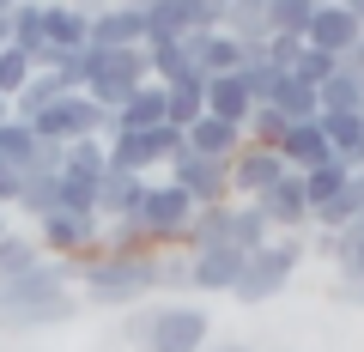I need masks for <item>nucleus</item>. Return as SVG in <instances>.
Wrapping results in <instances>:
<instances>
[{
    "label": "nucleus",
    "instance_id": "nucleus-1",
    "mask_svg": "<svg viewBox=\"0 0 364 352\" xmlns=\"http://www.w3.org/2000/svg\"><path fill=\"white\" fill-rule=\"evenodd\" d=\"M122 340L134 352H207L213 340V316L188 298H164V304H134Z\"/></svg>",
    "mask_w": 364,
    "mask_h": 352
},
{
    "label": "nucleus",
    "instance_id": "nucleus-2",
    "mask_svg": "<svg viewBox=\"0 0 364 352\" xmlns=\"http://www.w3.org/2000/svg\"><path fill=\"white\" fill-rule=\"evenodd\" d=\"M79 292L91 304H104V310H134L158 292V255H109L97 249L91 267L79 274Z\"/></svg>",
    "mask_w": 364,
    "mask_h": 352
},
{
    "label": "nucleus",
    "instance_id": "nucleus-3",
    "mask_svg": "<svg viewBox=\"0 0 364 352\" xmlns=\"http://www.w3.org/2000/svg\"><path fill=\"white\" fill-rule=\"evenodd\" d=\"M146 79H152L146 49H85L79 55V92H85L91 104H104L109 116L140 92Z\"/></svg>",
    "mask_w": 364,
    "mask_h": 352
},
{
    "label": "nucleus",
    "instance_id": "nucleus-4",
    "mask_svg": "<svg viewBox=\"0 0 364 352\" xmlns=\"http://www.w3.org/2000/svg\"><path fill=\"white\" fill-rule=\"evenodd\" d=\"M298 267H304V237L273 231L267 243H261L255 255L243 261V274H237L231 298H237V304H273L279 292L291 286V279H298Z\"/></svg>",
    "mask_w": 364,
    "mask_h": 352
},
{
    "label": "nucleus",
    "instance_id": "nucleus-5",
    "mask_svg": "<svg viewBox=\"0 0 364 352\" xmlns=\"http://www.w3.org/2000/svg\"><path fill=\"white\" fill-rule=\"evenodd\" d=\"M31 128L49 146H73V140H109V134H116V116H109L104 104H91L85 92H61L49 110L31 116Z\"/></svg>",
    "mask_w": 364,
    "mask_h": 352
},
{
    "label": "nucleus",
    "instance_id": "nucleus-6",
    "mask_svg": "<svg viewBox=\"0 0 364 352\" xmlns=\"http://www.w3.org/2000/svg\"><path fill=\"white\" fill-rule=\"evenodd\" d=\"M195 213H200V207H195L188 195H182V188L170 183V176L146 188V201H140V225H146V237H152V249H158V255H170V249H182V243H188V225H195Z\"/></svg>",
    "mask_w": 364,
    "mask_h": 352
},
{
    "label": "nucleus",
    "instance_id": "nucleus-7",
    "mask_svg": "<svg viewBox=\"0 0 364 352\" xmlns=\"http://www.w3.org/2000/svg\"><path fill=\"white\" fill-rule=\"evenodd\" d=\"M31 231H37L43 255H55V261H79V255H97V249H104V219H97V213H61L55 207L49 219H37Z\"/></svg>",
    "mask_w": 364,
    "mask_h": 352
},
{
    "label": "nucleus",
    "instance_id": "nucleus-8",
    "mask_svg": "<svg viewBox=\"0 0 364 352\" xmlns=\"http://www.w3.org/2000/svg\"><path fill=\"white\" fill-rule=\"evenodd\" d=\"M170 183L195 207H225L231 201V158H200V152H182L170 164Z\"/></svg>",
    "mask_w": 364,
    "mask_h": 352
},
{
    "label": "nucleus",
    "instance_id": "nucleus-9",
    "mask_svg": "<svg viewBox=\"0 0 364 352\" xmlns=\"http://www.w3.org/2000/svg\"><path fill=\"white\" fill-rule=\"evenodd\" d=\"M279 176H291L286 158L267 152V146H249V140H243V152L231 158V201H261Z\"/></svg>",
    "mask_w": 364,
    "mask_h": 352
},
{
    "label": "nucleus",
    "instance_id": "nucleus-10",
    "mask_svg": "<svg viewBox=\"0 0 364 352\" xmlns=\"http://www.w3.org/2000/svg\"><path fill=\"white\" fill-rule=\"evenodd\" d=\"M358 37H364V25L340 6V0H322V6H316V18H310V31H304V43H310V49H322V55H334V61H346V55L358 49Z\"/></svg>",
    "mask_w": 364,
    "mask_h": 352
},
{
    "label": "nucleus",
    "instance_id": "nucleus-11",
    "mask_svg": "<svg viewBox=\"0 0 364 352\" xmlns=\"http://www.w3.org/2000/svg\"><path fill=\"white\" fill-rule=\"evenodd\" d=\"M249 207H261V219H267L273 231H286V237H304V225H310V201H304V188H298V170L279 176V183L261 201H249Z\"/></svg>",
    "mask_w": 364,
    "mask_h": 352
},
{
    "label": "nucleus",
    "instance_id": "nucleus-12",
    "mask_svg": "<svg viewBox=\"0 0 364 352\" xmlns=\"http://www.w3.org/2000/svg\"><path fill=\"white\" fill-rule=\"evenodd\" d=\"M152 188V176H128V170H104V183H97V219L116 225V219H140V201Z\"/></svg>",
    "mask_w": 364,
    "mask_h": 352
},
{
    "label": "nucleus",
    "instance_id": "nucleus-13",
    "mask_svg": "<svg viewBox=\"0 0 364 352\" xmlns=\"http://www.w3.org/2000/svg\"><path fill=\"white\" fill-rule=\"evenodd\" d=\"M91 49H146V13L122 6V0L91 13Z\"/></svg>",
    "mask_w": 364,
    "mask_h": 352
},
{
    "label": "nucleus",
    "instance_id": "nucleus-14",
    "mask_svg": "<svg viewBox=\"0 0 364 352\" xmlns=\"http://www.w3.org/2000/svg\"><path fill=\"white\" fill-rule=\"evenodd\" d=\"M182 49H188V61H195L207 79L237 73V67H243V43L225 37V31H188V37H182Z\"/></svg>",
    "mask_w": 364,
    "mask_h": 352
},
{
    "label": "nucleus",
    "instance_id": "nucleus-15",
    "mask_svg": "<svg viewBox=\"0 0 364 352\" xmlns=\"http://www.w3.org/2000/svg\"><path fill=\"white\" fill-rule=\"evenodd\" d=\"M243 261H249V255H237V249H225V243L188 255V267H195V292H207V298H231L237 274H243Z\"/></svg>",
    "mask_w": 364,
    "mask_h": 352
},
{
    "label": "nucleus",
    "instance_id": "nucleus-16",
    "mask_svg": "<svg viewBox=\"0 0 364 352\" xmlns=\"http://www.w3.org/2000/svg\"><path fill=\"white\" fill-rule=\"evenodd\" d=\"M249 110H255V97H249L243 73H219V79H207V116H219V122H231V128H243Z\"/></svg>",
    "mask_w": 364,
    "mask_h": 352
},
{
    "label": "nucleus",
    "instance_id": "nucleus-17",
    "mask_svg": "<svg viewBox=\"0 0 364 352\" xmlns=\"http://www.w3.org/2000/svg\"><path fill=\"white\" fill-rule=\"evenodd\" d=\"M352 158H322V164H310V170H298V188H304V201H310V213L322 207V201H334L340 188L352 183Z\"/></svg>",
    "mask_w": 364,
    "mask_h": 352
},
{
    "label": "nucleus",
    "instance_id": "nucleus-18",
    "mask_svg": "<svg viewBox=\"0 0 364 352\" xmlns=\"http://www.w3.org/2000/svg\"><path fill=\"white\" fill-rule=\"evenodd\" d=\"M73 316H79V298H73V292H61V298H49V304H31V310L0 316V328H6V334H37V328H61V322H73Z\"/></svg>",
    "mask_w": 364,
    "mask_h": 352
},
{
    "label": "nucleus",
    "instance_id": "nucleus-19",
    "mask_svg": "<svg viewBox=\"0 0 364 352\" xmlns=\"http://www.w3.org/2000/svg\"><path fill=\"white\" fill-rule=\"evenodd\" d=\"M43 43L49 49H91V13L85 6H49L43 13Z\"/></svg>",
    "mask_w": 364,
    "mask_h": 352
},
{
    "label": "nucleus",
    "instance_id": "nucleus-20",
    "mask_svg": "<svg viewBox=\"0 0 364 352\" xmlns=\"http://www.w3.org/2000/svg\"><path fill=\"white\" fill-rule=\"evenodd\" d=\"M164 122L170 116H164V85H158V79H146L140 92L116 110V128L122 134H146V128H164Z\"/></svg>",
    "mask_w": 364,
    "mask_h": 352
},
{
    "label": "nucleus",
    "instance_id": "nucleus-21",
    "mask_svg": "<svg viewBox=\"0 0 364 352\" xmlns=\"http://www.w3.org/2000/svg\"><path fill=\"white\" fill-rule=\"evenodd\" d=\"M267 237H273V225L261 219V207H249V201H231V213H225V249H237V255H255Z\"/></svg>",
    "mask_w": 364,
    "mask_h": 352
},
{
    "label": "nucleus",
    "instance_id": "nucleus-22",
    "mask_svg": "<svg viewBox=\"0 0 364 352\" xmlns=\"http://www.w3.org/2000/svg\"><path fill=\"white\" fill-rule=\"evenodd\" d=\"M164 116H170V128H195L207 116V73H188L176 85H164Z\"/></svg>",
    "mask_w": 364,
    "mask_h": 352
},
{
    "label": "nucleus",
    "instance_id": "nucleus-23",
    "mask_svg": "<svg viewBox=\"0 0 364 352\" xmlns=\"http://www.w3.org/2000/svg\"><path fill=\"white\" fill-rule=\"evenodd\" d=\"M267 6L273 0H225V37H237L243 49H255V43H267L273 31H267Z\"/></svg>",
    "mask_w": 364,
    "mask_h": 352
},
{
    "label": "nucleus",
    "instance_id": "nucleus-24",
    "mask_svg": "<svg viewBox=\"0 0 364 352\" xmlns=\"http://www.w3.org/2000/svg\"><path fill=\"white\" fill-rule=\"evenodd\" d=\"M182 134H188V152H200V158H237L243 152V128H231L219 116H200L195 128H182Z\"/></svg>",
    "mask_w": 364,
    "mask_h": 352
},
{
    "label": "nucleus",
    "instance_id": "nucleus-25",
    "mask_svg": "<svg viewBox=\"0 0 364 352\" xmlns=\"http://www.w3.org/2000/svg\"><path fill=\"white\" fill-rule=\"evenodd\" d=\"M364 219V170H352V183L340 188L334 201H322V207L310 213V225H322V231H346V225Z\"/></svg>",
    "mask_w": 364,
    "mask_h": 352
},
{
    "label": "nucleus",
    "instance_id": "nucleus-26",
    "mask_svg": "<svg viewBox=\"0 0 364 352\" xmlns=\"http://www.w3.org/2000/svg\"><path fill=\"white\" fill-rule=\"evenodd\" d=\"M279 158H286L291 170H310V164H322V158H334V152H328L322 122H291V134L279 140Z\"/></svg>",
    "mask_w": 364,
    "mask_h": 352
},
{
    "label": "nucleus",
    "instance_id": "nucleus-27",
    "mask_svg": "<svg viewBox=\"0 0 364 352\" xmlns=\"http://www.w3.org/2000/svg\"><path fill=\"white\" fill-rule=\"evenodd\" d=\"M237 73H243V85H249V97H255V104H273V97H279V85H286V67H273L261 49H243V67H237Z\"/></svg>",
    "mask_w": 364,
    "mask_h": 352
},
{
    "label": "nucleus",
    "instance_id": "nucleus-28",
    "mask_svg": "<svg viewBox=\"0 0 364 352\" xmlns=\"http://www.w3.org/2000/svg\"><path fill=\"white\" fill-rule=\"evenodd\" d=\"M37 261H43V243H37V231H0V279L31 274Z\"/></svg>",
    "mask_w": 364,
    "mask_h": 352
},
{
    "label": "nucleus",
    "instance_id": "nucleus-29",
    "mask_svg": "<svg viewBox=\"0 0 364 352\" xmlns=\"http://www.w3.org/2000/svg\"><path fill=\"white\" fill-rule=\"evenodd\" d=\"M316 97H322V116H364V85L346 73V67H340Z\"/></svg>",
    "mask_w": 364,
    "mask_h": 352
},
{
    "label": "nucleus",
    "instance_id": "nucleus-30",
    "mask_svg": "<svg viewBox=\"0 0 364 352\" xmlns=\"http://www.w3.org/2000/svg\"><path fill=\"white\" fill-rule=\"evenodd\" d=\"M0 158H13L18 170H31L43 158V140H37V128H31V122H0Z\"/></svg>",
    "mask_w": 364,
    "mask_h": 352
},
{
    "label": "nucleus",
    "instance_id": "nucleus-31",
    "mask_svg": "<svg viewBox=\"0 0 364 352\" xmlns=\"http://www.w3.org/2000/svg\"><path fill=\"white\" fill-rule=\"evenodd\" d=\"M316 6H322V0H273V6H267V31H273V37H298L304 43Z\"/></svg>",
    "mask_w": 364,
    "mask_h": 352
},
{
    "label": "nucleus",
    "instance_id": "nucleus-32",
    "mask_svg": "<svg viewBox=\"0 0 364 352\" xmlns=\"http://www.w3.org/2000/svg\"><path fill=\"white\" fill-rule=\"evenodd\" d=\"M273 110L286 122H316L322 116V97H316V85H304V79L286 73V85H279V97H273Z\"/></svg>",
    "mask_w": 364,
    "mask_h": 352
},
{
    "label": "nucleus",
    "instance_id": "nucleus-33",
    "mask_svg": "<svg viewBox=\"0 0 364 352\" xmlns=\"http://www.w3.org/2000/svg\"><path fill=\"white\" fill-rule=\"evenodd\" d=\"M286 134H291V122L279 116L273 104H255V110H249V122H243V140H249V146H267V152H279Z\"/></svg>",
    "mask_w": 364,
    "mask_h": 352
},
{
    "label": "nucleus",
    "instance_id": "nucleus-34",
    "mask_svg": "<svg viewBox=\"0 0 364 352\" xmlns=\"http://www.w3.org/2000/svg\"><path fill=\"white\" fill-rule=\"evenodd\" d=\"M43 0H18L13 13H6V25H13V49H25V55H37L43 49Z\"/></svg>",
    "mask_w": 364,
    "mask_h": 352
},
{
    "label": "nucleus",
    "instance_id": "nucleus-35",
    "mask_svg": "<svg viewBox=\"0 0 364 352\" xmlns=\"http://www.w3.org/2000/svg\"><path fill=\"white\" fill-rule=\"evenodd\" d=\"M334 267H340L346 286H358V279H364V219L346 225V231H334Z\"/></svg>",
    "mask_w": 364,
    "mask_h": 352
},
{
    "label": "nucleus",
    "instance_id": "nucleus-36",
    "mask_svg": "<svg viewBox=\"0 0 364 352\" xmlns=\"http://www.w3.org/2000/svg\"><path fill=\"white\" fill-rule=\"evenodd\" d=\"M225 213H231V201H225V207H200V213H195V225H188V243H182V255L219 249V243H225Z\"/></svg>",
    "mask_w": 364,
    "mask_h": 352
},
{
    "label": "nucleus",
    "instance_id": "nucleus-37",
    "mask_svg": "<svg viewBox=\"0 0 364 352\" xmlns=\"http://www.w3.org/2000/svg\"><path fill=\"white\" fill-rule=\"evenodd\" d=\"M104 249H109V255H158L140 219H116V225H104Z\"/></svg>",
    "mask_w": 364,
    "mask_h": 352
},
{
    "label": "nucleus",
    "instance_id": "nucleus-38",
    "mask_svg": "<svg viewBox=\"0 0 364 352\" xmlns=\"http://www.w3.org/2000/svg\"><path fill=\"white\" fill-rule=\"evenodd\" d=\"M316 122H322L328 152H334V158H352V152H358V140H364V116H316Z\"/></svg>",
    "mask_w": 364,
    "mask_h": 352
},
{
    "label": "nucleus",
    "instance_id": "nucleus-39",
    "mask_svg": "<svg viewBox=\"0 0 364 352\" xmlns=\"http://www.w3.org/2000/svg\"><path fill=\"white\" fill-rule=\"evenodd\" d=\"M31 73H37V67H31V55L6 43V49H0V97L13 104V97H18V92H25V85H31Z\"/></svg>",
    "mask_w": 364,
    "mask_h": 352
},
{
    "label": "nucleus",
    "instance_id": "nucleus-40",
    "mask_svg": "<svg viewBox=\"0 0 364 352\" xmlns=\"http://www.w3.org/2000/svg\"><path fill=\"white\" fill-rule=\"evenodd\" d=\"M158 292H164V298H182V292H195V267H188V255H182V249L158 255Z\"/></svg>",
    "mask_w": 364,
    "mask_h": 352
},
{
    "label": "nucleus",
    "instance_id": "nucleus-41",
    "mask_svg": "<svg viewBox=\"0 0 364 352\" xmlns=\"http://www.w3.org/2000/svg\"><path fill=\"white\" fill-rule=\"evenodd\" d=\"M334 73H340V61H334V55H322V49H310V43H304L298 61H291V79H304V85H316V92H322Z\"/></svg>",
    "mask_w": 364,
    "mask_h": 352
},
{
    "label": "nucleus",
    "instance_id": "nucleus-42",
    "mask_svg": "<svg viewBox=\"0 0 364 352\" xmlns=\"http://www.w3.org/2000/svg\"><path fill=\"white\" fill-rule=\"evenodd\" d=\"M182 18V31H219L225 25V0H170Z\"/></svg>",
    "mask_w": 364,
    "mask_h": 352
},
{
    "label": "nucleus",
    "instance_id": "nucleus-43",
    "mask_svg": "<svg viewBox=\"0 0 364 352\" xmlns=\"http://www.w3.org/2000/svg\"><path fill=\"white\" fill-rule=\"evenodd\" d=\"M18 188H25V170L13 158H0V207H18Z\"/></svg>",
    "mask_w": 364,
    "mask_h": 352
},
{
    "label": "nucleus",
    "instance_id": "nucleus-44",
    "mask_svg": "<svg viewBox=\"0 0 364 352\" xmlns=\"http://www.w3.org/2000/svg\"><path fill=\"white\" fill-rule=\"evenodd\" d=\"M334 298H340V304H352V310H364V279H358V286H346V279H334Z\"/></svg>",
    "mask_w": 364,
    "mask_h": 352
},
{
    "label": "nucleus",
    "instance_id": "nucleus-45",
    "mask_svg": "<svg viewBox=\"0 0 364 352\" xmlns=\"http://www.w3.org/2000/svg\"><path fill=\"white\" fill-rule=\"evenodd\" d=\"M207 352H255V346H243V340H225V346H207Z\"/></svg>",
    "mask_w": 364,
    "mask_h": 352
},
{
    "label": "nucleus",
    "instance_id": "nucleus-46",
    "mask_svg": "<svg viewBox=\"0 0 364 352\" xmlns=\"http://www.w3.org/2000/svg\"><path fill=\"white\" fill-rule=\"evenodd\" d=\"M340 6H346V13H352V18L364 25V0H340Z\"/></svg>",
    "mask_w": 364,
    "mask_h": 352
},
{
    "label": "nucleus",
    "instance_id": "nucleus-47",
    "mask_svg": "<svg viewBox=\"0 0 364 352\" xmlns=\"http://www.w3.org/2000/svg\"><path fill=\"white\" fill-rule=\"evenodd\" d=\"M6 43H13V25H6V13H0V49H6Z\"/></svg>",
    "mask_w": 364,
    "mask_h": 352
},
{
    "label": "nucleus",
    "instance_id": "nucleus-48",
    "mask_svg": "<svg viewBox=\"0 0 364 352\" xmlns=\"http://www.w3.org/2000/svg\"><path fill=\"white\" fill-rule=\"evenodd\" d=\"M122 6H134V13H146V6H158V0H122Z\"/></svg>",
    "mask_w": 364,
    "mask_h": 352
},
{
    "label": "nucleus",
    "instance_id": "nucleus-49",
    "mask_svg": "<svg viewBox=\"0 0 364 352\" xmlns=\"http://www.w3.org/2000/svg\"><path fill=\"white\" fill-rule=\"evenodd\" d=\"M0 122H13V104H6V97H0Z\"/></svg>",
    "mask_w": 364,
    "mask_h": 352
},
{
    "label": "nucleus",
    "instance_id": "nucleus-50",
    "mask_svg": "<svg viewBox=\"0 0 364 352\" xmlns=\"http://www.w3.org/2000/svg\"><path fill=\"white\" fill-rule=\"evenodd\" d=\"M352 164H358V170H364V140H358V152H352Z\"/></svg>",
    "mask_w": 364,
    "mask_h": 352
},
{
    "label": "nucleus",
    "instance_id": "nucleus-51",
    "mask_svg": "<svg viewBox=\"0 0 364 352\" xmlns=\"http://www.w3.org/2000/svg\"><path fill=\"white\" fill-rule=\"evenodd\" d=\"M43 6H79V0H43Z\"/></svg>",
    "mask_w": 364,
    "mask_h": 352
},
{
    "label": "nucleus",
    "instance_id": "nucleus-52",
    "mask_svg": "<svg viewBox=\"0 0 364 352\" xmlns=\"http://www.w3.org/2000/svg\"><path fill=\"white\" fill-rule=\"evenodd\" d=\"M13 6H18V0H0V13H13Z\"/></svg>",
    "mask_w": 364,
    "mask_h": 352
},
{
    "label": "nucleus",
    "instance_id": "nucleus-53",
    "mask_svg": "<svg viewBox=\"0 0 364 352\" xmlns=\"http://www.w3.org/2000/svg\"><path fill=\"white\" fill-rule=\"evenodd\" d=\"M0 231H13V225H6V207H0Z\"/></svg>",
    "mask_w": 364,
    "mask_h": 352
}]
</instances>
